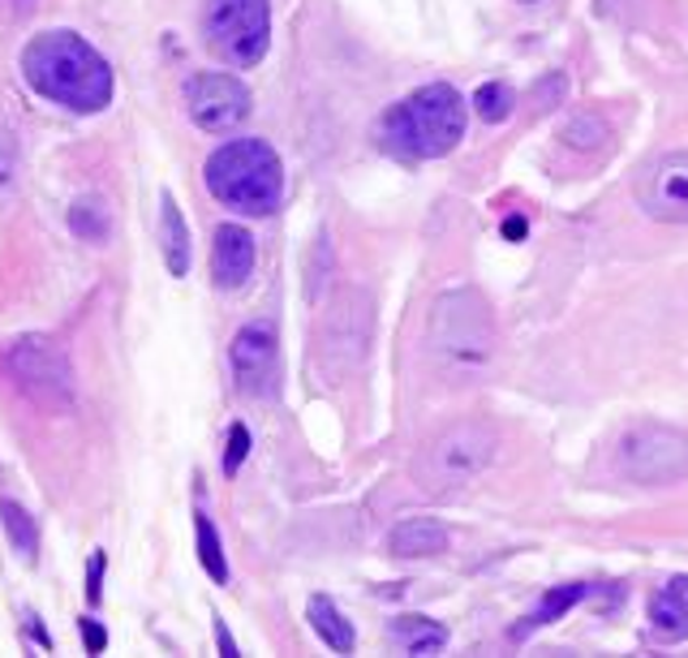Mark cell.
Here are the masks:
<instances>
[{
  "mask_svg": "<svg viewBox=\"0 0 688 658\" xmlns=\"http://www.w3.org/2000/svg\"><path fill=\"white\" fill-rule=\"evenodd\" d=\"M22 78L34 96L69 112H103L112 103V66L78 31H43L22 48Z\"/></svg>",
  "mask_w": 688,
  "mask_h": 658,
  "instance_id": "6da1fadb",
  "label": "cell"
},
{
  "mask_svg": "<svg viewBox=\"0 0 688 658\" xmlns=\"http://www.w3.org/2000/svg\"><path fill=\"white\" fill-rule=\"evenodd\" d=\"M465 121H469V103L460 99L457 87L430 82L383 112L379 142L388 156L405 160V164L439 160V156L457 151V142L465 138Z\"/></svg>",
  "mask_w": 688,
  "mask_h": 658,
  "instance_id": "7a4b0ae2",
  "label": "cell"
},
{
  "mask_svg": "<svg viewBox=\"0 0 688 658\" xmlns=\"http://www.w3.org/2000/svg\"><path fill=\"white\" fill-rule=\"evenodd\" d=\"M427 349L443 375H452L460 383L478 379L491 366L495 353V323L487 301L473 289H452V293L435 297L427 323Z\"/></svg>",
  "mask_w": 688,
  "mask_h": 658,
  "instance_id": "3957f363",
  "label": "cell"
},
{
  "mask_svg": "<svg viewBox=\"0 0 688 658\" xmlns=\"http://www.w3.org/2000/svg\"><path fill=\"white\" fill-rule=\"evenodd\" d=\"M207 190L229 211L271 216L285 195V164L262 138H232L207 160Z\"/></svg>",
  "mask_w": 688,
  "mask_h": 658,
  "instance_id": "277c9868",
  "label": "cell"
},
{
  "mask_svg": "<svg viewBox=\"0 0 688 658\" xmlns=\"http://www.w3.org/2000/svg\"><path fill=\"white\" fill-rule=\"evenodd\" d=\"M491 461L495 430L487 422H457L427 448V457L418 465V487H427L430 495H448L465 487L469 478H478Z\"/></svg>",
  "mask_w": 688,
  "mask_h": 658,
  "instance_id": "5b68a950",
  "label": "cell"
},
{
  "mask_svg": "<svg viewBox=\"0 0 688 658\" xmlns=\"http://www.w3.org/2000/svg\"><path fill=\"white\" fill-rule=\"evenodd\" d=\"M207 43L237 69L259 66L271 43V0H207Z\"/></svg>",
  "mask_w": 688,
  "mask_h": 658,
  "instance_id": "8992f818",
  "label": "cell"
},
{
  "mask_svg": "<svg viewBox=\"0 0 688 658\" xmlns=\"http://www.w3.org/2000/svg\"><path fill=\"white\" fill-rule=\"evenodd\" d=\"M4 370L39 405H48V409L73 405V366H69L66 349L57 340H48V336L13 340L9 353H4Z\"/></svg>",
  "mask_w": 688,
  "mask_h": 658,
  "instance_id": "52a82bcc",
  "label": "cell"
},
{
  "mask_svg": "<svg viewBox=\"0 0 688 658\" xmlns=\"http://www.w3.org/2000/svg\"><path fill=\"white\" fill-rule=\"evenodd\" d=\"M620 469L641 482V487H662V482H680L688 473V435L676 427H658L641 422L620 439L616 448Z\"/></svg>",
  "mask_w": 688,
  "mask_h": 658,
  "instance_id": "ba28073f",
  "label": "cell"
},
{
  "mask_svg": "<svg viewBox=\"0 0 688 658\" xmlns=\"http://www.w3.org/2000/svg\"><path fill=\"white\" fill-rule=\"evenodd\" d=\"M190 121L207 133H229L250 117V87L232 73H195L186 82Z\"/></svg>",
  "mask_w": 688,
  "mask_h": 658,
  "instance_id": "9c48e42d",
  "label": "cell"
},
{
  "mask_svg": "<svg viewBox=\"0 0 688 658\" xmlns=\"http://www.w3.org/2000/svg\"><path fill=\"white\" fill-rule=\"evenodd\" d=\"M637 202L650 220L662 225H688V151H671L641 172Z\"/></svg>",
  "mask_w": 688,
  "mask_h": 658,
  "instance_id": "30bf717a",
  "label": "cell"
},
{
  "mask_svg": "<svg viewBox=\"0 0 688 658\" xmlns=\"http://www.w3.org/2000/svg\"><path fill=\"white\" fill-rule=\"evenodd\" d=\"M229 362L232 375H237V388L250 396L271 392L276 383V362H280V340H276V328L267 319H255L232 336L229 345Z\"/></svg>",
  "mask_w": 688,
  "mask_h": 658,
  "instance_id": "8fae6325",
  "label": "cell"
},
{
  "mask_svg": "<svg viewBox=\"0 0 688 658\" xmlns=\"http://www.w3.org/2000/svg\"><path fill=\"white\" fill-rule=\"evenodd\" d=\"M255 237L241 225H220L216 229V246H211V271H216V285L220 289H241L250 276H255Z\"/></svg>",
  "mask_w": 688,
  "mask_h": 658,
  "instance_id": "7c38bea8",
  "label": "cell"
},
{
  "mask_svg": "<svg viewBox=\"0 0 688 658\" xmlns=\"http://www.w3.org/2000/svg\"><path fill=\"white\" fill-rule=\"evenodd\" d=\"M388 551L400 560H422V556H443L448 551V529L435 517H409L388 534Z\"/></svg>",
  "mask_w": 688,
  "mask_h": 658,
  "instance_id": "4fadbf2b",
  "label": "cell"
},
{
  "mask_svg": "<svg viewBox=\"0 0 688 658\" xmlns=\"http://www.w3.org/2000/svg\"><path fill=\"white\" fill-rule=\"evenodd\" d=\"M650 625L662 641H685L688 637V577H671L650 602Z\"/></svg>",
  "mask_w": 688,
  "mask_h": 658,
  "instance_id": "5bb4252c",
  "label": "cell"
},
{
  "mask_svg": "<svg viewBox=\"0 0 688 658\" xmlns=\"http://www.w3.org/2000/svg\"><path fill=\"white\" fill-rule=\"evenodd\" d=\"M160 246H164L168 271L186 276L190 271V229H186V216H181L172 195L160 198Z\"/></svg>",
  "mask_w": 688,
  "mask_h": 658,
  "instance_id": "9a60e30c",
  "label": "cell"
},
{
  "mask_svg": "<svg viewBox=\"0 0 688 658\" xmlns=\"http://www.w3.org/2000/svg\"><path fill=\"white\" fill-rule=\"evenodd\" d=\"M388 637H392L405 655H435V650L448 646V628L427 620V616H400V620L388 628Z\"/></svg>",
  "mask_w": 688,
  "mask_h": 658,
  "instance_id": "2e32d148",
  "label": "cell"
},
{
  "mask_svg": "<svg viewBox=\"0 0 688 658\" xmlns=\"http://www.w3.org/2000/svg\"><path fill=\"white\" fill-rule=\"evenodd\" d=\"M310 625H315V632L328 641L336 655H349L353 650V625L340 616V607L331 602L328 594H315L310 598Z\"/></svg>",
  "mask_w": 688,
  "mask_h": 658,
  "instance_id": "e0dca14e",
  "label": "cell"
},
{
  "mask_svg": "<svg viewBox=\"0 0 688 658\" xmlns=\"http://www.w3.org/2000/svg\"><path fill=\"white\" fill-rule=\"evenodd\" d=\"M0 521H4V534L13 542V551L22 560H34L39 551V534H34V517L18 504V499H0Z\"/></svg>",
  "mask_w": 688,
  "mask_h": 658,
  "instance_id": "ac0fdd59",
  "label": "cell"
},
{
  "mask_svg": "<svg viewBox=\"0 0 688 658\" xmlns=\"http://www.w3.org/2000/svg\"><path fill=\"white\" fill-rule=\"evenodd\" d=\"M69 232H78L82 241H103L112 229V216H108V202L103 198H78L69 207Z\"/></svg>",
  "mask_w": 688,
  "mask_h": 658,
  "instance_id": "d6986e66",
  "label": "cell"
},
{
  "mask_svg": "<svg viewBox=\"0 0 688 658\" xmlns=\"http://www.w3.org/2000/svg\"><path fill=\"white\" fill-rule=\"evenodd\" d=\"M195 529H198V560L207 568V577H211L216 586H229V560H225V551H220V534L211 526V517L198 512Z\"/></svg>",
  "mask_w": 688,
  "mask_h": 658,
  "instance_id": "ffe728a7",
  "label": "cell"
},
{
  "mask_svg": "<svg viewBox=\"0 0 688 658\" xmlns=\"http://www.w3.org/2000/svg\"><path fill=\"white\" fill-rule=\"evenodd\" d=\"M581 598H586V586H577V581H572V586H564V590H551L542 602H538V611H534L525 625L512 628V637H525V632H534V628L551 625V620H559V616H564L572 602H581Z\"/></svg>",
  "mask_w": 688,
  "mask_h": 658,
  "instance_id": "44dd1931",
  "label": "cell"
},
{
  "mask_svg": "<svg viewBox=\"0 0 688 658\" xmlns=\"http://www.w3.org/2000/svg\"><path fill=\"white\" fill-rule=\"evenodd\" d=\"M512 108H517V91H512L508 82H487V87H478V96H473V112H478L487 126L508 121Z\"/></svg>",
  "mask_w": 688,
  "mask_h": 658,
  "instance_id": "7402d4cb",
  "label": "cell"
},
{
  "mask_svg": "<svg viewBox=\"0 0 688 658\" xmlns=\"http://www.w3.org/2000/svg\"><path fill=\"white\" fill-rule=\"evenodd\" d=\"M246 457H250V430L241 427V422H237V427L229 430V452H225V473H237V469H241V461H246Z\"/></svg>",
  "mask_w": 688,
  "mask_h": 658,
  "instance_id": "603a6c76",
  "label": "cell"
},
{
  "mask_svg": "<svg viewBox=\"0 0 688 658\" xmlns=\"http://www.w3.org/2000/svg\"><path fill=\"white\" fill-rule=\"evenodd\" d=\"M13 172H18V142L9 130H0V186H9Z\"/></svg>",
  "mask_w": 688,
  "mask_h": 658,
  "instance_id": "cb8c5ba5",
  "label": "cell"
},
{
  "mask_svg": "<svg viewBox=\"0 0 688 658\" xmlns=\"http://www.w3.org/2000/svg\"><path fill=\"white\" fill-rule=\"evenodd\" d=\"M99 598H103V551H96L87 564V602L96 607Z\"/></svg>",
  "mask_w": 688,
  "mask_h": 658,
  "instance_id": "d4e9b609",
  "label": "cell"
},
{
  "mask_svg": "<svg viewBox=\"0 0 688 658\" xmlns=\"http://www.w3.org/2000/svg\"><path fill=\"white\" fill-rule=\"evenodd\" d=\"M82 646H87V655H103V646H108V632L99 620H82Z\"/></svg>",
  "mask_w": 688,
  "mask_h": 658,
  "instance_id": "484cf974",
  "label": "cell"
},
{
  "mask_svg": "<svg viewBox=\"0 0 688 658\" xmlns=\"http://www.w3.org/2000/svg\"><path fill=\"white\" fill-rule=\"evenodd\" d=\"M216 641H220V655L237 658V641H232V632L225 628V620H216Z\"/></svg>",
  "mask_w": 688,
  "mask_h": 658,
  "instance_id": "4316f807",
  "label": "cell"
},
{
  "mask_svg": "<svg viewBox=\"0 0 688 658\" xmlns=\"http://www.w3.org/2000/svg\"><path fill=\"white\" fill-rule=\"evenodd\" d=\"M31 632H34V637H39V646H43V650H48V646H52V637H48V632H43V625H39V616H31Z\"/></svg>",
  "mask_w": 688,
  "mask_h": 658,
  "instance_id": "83f0119b",
  "label": "cell"
},
{
  "mask_svg": "<svg viewBox=\"0 0 688 658\" xmlns=\"http://www.w3.org/2000/svg\"><path fill=\"white\" fill-rule=\"evenodd\" d=\"M18 4H22V9H27V4H31V0H18Z\"/></svg>",
  "mask_w": 688,
  "mask_h": 658,
  "instance_id": "f1b7e54d",
  "label": "cell"
},
{
  "mask_svg": "<svg viewBox=\"0 0 688 658\" xmlns=\"http://www.w3.org/2000/svg\"><path fill=\"white\" fill-rule=\"evenodd\" d=\"M521 4H534V0H521Z\"/></svg>",
  "mask_w": 688,
  "mask_h": 658,
  "instance_id": "f546056e",
  "label": "cell"
}]
</instances>
